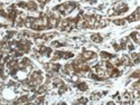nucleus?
<instances>
[{
	"instance_id": "1",
	"label": "nucleus",
	"mask_w": 140,
	"mask_h": 105,
	"mask_svg": "<svg viewBox=\"0 0 140 105\" xmlns=\"http://www.w3.org/2000/svg\"><path fill=\"white\" fill-rule=\"evenodd\" d=\"M26 8L29 10H33V11H35V10L37 9V6H36V3L34 2V1H29V2L26 3Z\"/></svg>"
},
{
	"instance_id": "2",
	"label": "nucleus",
	"mask_w": 140,
	"mask_h": 105,
	"mask_svg": "<svg viewBox=\"0 0 140 105\" xmlns=\"http://www.w3.org/2000/svg\"><path fill=\"white\" fill-rule=\"evenodd\" d=\"M131 39H133L136 44H139L140 38H139V34H138L137 31H134V33H132V34H131Z\"/></svg>"
},
{
	"instance_id": "3",
	"label": "nucleus",
	"mask_w": 140,
	"mask_h": 105,
	"mask_svg": "<svg viewBox=\"0 0 140 105\" xmlns=\"http://www.w3.org/2000/svg\"><path fill=\"white\" fill-rule=\"evenodd\" d=\"M91 39L94 41V43H101L102 41V37H101L100 35H92Z\"/></svg>"
},
{
	"instance_id": "4",
	"label": "nucleus",
	"mask_w": 140,
	"mask_h": 105,
	"mask_svg": "<svg viewBox=\"0 0 140 105\" xmlns=\"http://www.w3.org/2000/svg\"><path fill=\"white\" fill-rule=\"evenodd\" d=\"M79 88L81 91H86V90H88V85H86L85 83H81L79 85Z\"/></svg>"
},
{
	"instance_id": "5",
	"label": "nucleus",
	"mask_w": 140,
	"mask_h": 105,
	"mask_svg": "<svg viewBox=\"0 0 140 105\" xmlns=\"http://www.w3.org/2000/svg\"><path fill=\"white\" fill-rule=\"evenodd\" d=\"M114 24H116V25L122 26V25H125V20H123V19H120V20H114Z\"/></svg>"
}]
</instances>
